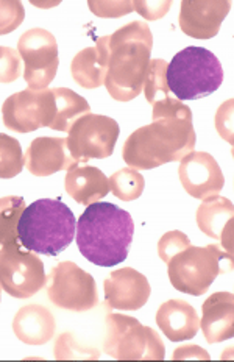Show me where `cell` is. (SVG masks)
Masks as SVG:
<instances>
[{
	"mask_svg": "<svg viewBox=\"0 0 234 362\" xmlns=\"http://www.w3.org/2000/svg\"><path fill=\"white\" fill-rule=\"evenodd\" d=\"M200 327L208 344H218L234 336V297L231 292H216L201 306Z\"/></svg>",
	"mask_w": 234,
	"mask_h": 362,
	"instance_id": "obj_17",
	"label": "cell"
},
{
	"mask_svg": "<svg viewBox=\"0 0 234 362\" xmlns=\"http://www.w3.org/2000/svg\"><path fill=\"white\" fill-rule=\"evenodd\" d=\"M105 303L119 311H138L150 298L147 278L131 267L115 270L103 283Z\"/></svg>",
	"mask_w": 234,
	"mask_h": 362,
	"instance_id": "obj_15",
	"label": "cell"
},
{
	"mask_svg": "<svg viewBox=\"0 0 234 362\" xmlns=\"http://www.w3.org/2000/svg\"><path fill=\"white\" fill-rule=\"evenodd\" d=\"M233 203L216 195L203 200L197 209V225L206 236L222 240L225 250L233 253Z\"/></svg>",
	"mask_w": 234,
	"mask_h": 362,
	"instance_id": "obj_20",
	"label": "cell"
},
{
	"mask_svg": "<svg viewBox=\"0 0 234 362\" xmlns=\"http://www.w3.org/2000/svg\"><path fill=\"white\" fill-rule=\"evenodd\" d=\"M25 208V200L16 195L0 199V245L18 243V223Z\"/></svg>",
	"mask_w": 234,
	"mask_h": 362,
	"instance_id": "obj_25",
	"label": "cell"
},
{
	"mask_svg": "<svg viewBox=\"0 0 234 362\" xmlns=\"http://www.w3.org/2000/svg\"><path fill=\"white\" fill-rule=\"evenodd\" d=\"M0 301H2V297H0Z\"/></svg>",
	"mask_w": 234,
	"mask_h": 362,
	"instance_id": "obj_35",
	"label": "cell"
},
{
	"mask_svg": "<svg viewBox=\"0 0 234 362\" xmlns=\"http://www.w3.org/2000/svg\"><path fill=\"white\" fill-rule=\"evenodd\" d=\"M110 191L115 197L124 202H133L139 199L144 192L146 181L144 177L136 169H120L108 178Z\"/></svg>",
	"mask_w": 234,
	"mask_h": 362,
	"instance_id": "obj_26",
	"label": "cell"
},
{
	"mask_svg": "<svg viewBox=\"0 0 234 362\" xmlns=\"http://www.w3.org/2000/svg\"><path fill=\"white\" fill-rule=\"evenodd\" d=\"M103 351L117 361H164L165 346L153 328L130 315L108 314Z\"/></svg>",
	"mask_w": 234,
	"mask_h": 362,
	"instance_id": "obj_7",
	"label": "cell"
},
{
	"mask_svg": "<svg viewBox=\"0 0 234 362\" xmlns=\"http://www.w3.org/2000/svg\"><path fill=\"white\" fill-rule=\"evenodd\" d=\"M172 2H133V8L147 21L161 19L170 10Z\"/></svg>",
	"mask_w": 234,
	"mask_h": 362,
	"instance_id": "obj_33",
	"label": "cell"
},
{
	"mask_svg": "<svg viewBox=\"0 0 234 362\" xmlns=\"http://www.w3.org/2000/svg\"><path fill=\"white\" fill-rule=\"evenodd\" d=\"M64 189L67 195L80 205L89 206L107 197L110 192V181L100 169L86 164H74L67 170Z\"/></svg>",
	"mask_w": 234,
	"mask_h": 362,
	"instance_id": "obj_19",
	"label": "cell"
},
{
	"mask_svg": "<svg viewBox=\"0 0 234 362\" xmlns=\"http://www.w3.org/2000/svg\"><path fill=\"white\" fill-rule=\"evenodd\" d=\"M22 64L18 50L0 45V83H13L21 77Z\"/></svg>",
	"mask_w": 234,
	"mask_h": 362,
	"instance_id": "obj_30",
	"label": "cell"
},
{
	"mask_svg": "<svg viewBox=\"0 0 234 362\" xmlns=\"http://www.w3.org/2000/svg\"><path fill=\"white\" fill-rule=\"evenodd\" d=\"M77 245L85 258L100 267H112L128 258L134 222L125 209L108 202H95L77 222Z\"/></svg>",
	"mask_w": 234,
	"mask_h": 362,
	"instance_id": "obj_2",
	"label": "cell"
},
{
	"mask_svg": "<svg viewBox=\"0 0 234 362\" xmlns=\"http://www.w3.org/2000/svg\"><path fill=\"white\" fill-rule=\"evenodd\" d=\"M156 323L163 334L172 342H185L197 336L200 317L185 300H169L156 313Z\"/></svg>",
	"mask_w": 234,
	"mask_h": 362,
	"instance_id": "obj_18",
	"label": "cell"
},
{
	"mask_svg": "<svg viewBox=\"0 0 234 362\" xmlns=\"http://www.w3.org/2000/svg\"><path fill=\"white\" fill-rule=\"evenodd\" d=\"M120 128L115 119L100 115H85L69 128L66 144L77 164L103 160L115 152Z\"/></svg>",
	"mask_w": 234,
	"mask_h": 362,
	"instance_id": "obj_9",
	"label": "cell"
},
{
	"mask_svg": "<svg viewBox=\"0 0 234 362\" xmlns=\"http://www.w3.org/2000/svg\"><path fill=\"white\" fill-rule=\"evenodd\" d=\"M57 329L55 317L42 305L22 306L13 319V331L21 342L44 345L50 342Z\"/></svg>",
	"mask_w": 234,
	"mask_h": 362,
	"instance_id": "obj_21",
	"label": "cell"
},
{
	"mask_svg": "<svg viewBox=\"0 0 234 362\" xmlns=\"http://www.w3.org/2000/svg\"><path fill=\"white\" fill-rule=\"evenodd\" d=\"M180 359H203V361H209V354L203 349L197 345H183L173 351V361H180Z\"/></svg>",
	"mask_w": 234,
	"mask_h": 362,
	"instance_id": "obj_34",
	"label": "cell"
},
{
	"mask_svg": "<svg viewBox=\"0 0 234 362\" xmlns=\"http://www.w3.org/2000/svg\"><path fill=\"white\" fill-rule=\"evenodd\" d=\"M165 71H168V62H164V59H150L144 90L147 102L153 105V120L177 116L178 112L183 115L187 110L186 105L170 94L168 80H165Z\"/></svg>",
	"mask_w": 234,
	"mask_h": 362,
	"instance_id": "obj_22",
	"label": "cell"
},
{
	"mask_svg": "<svg viewBox=\"0 0 234 362\" xmlns=\"http://www.w3.org/2000/svg\"><path fill=\"white\" fill-rule=\"evenodd\" d=\"M47 297L55 306L74 313H85L99 305L94 278L72 261L59 262L45 278Z\"/></svg>",
	"mask_w": 234,
	"mask_h": 362,
	"instance_id": "obj_8",
	"label": "cell"
},
{
	"mask_svg": "<svg viewBox=\"0 0 234 362\" xmlns=\"http://www.w3.org/2000/svg\"><path fill=\"white\" fill-rule=\"evenodd\" d=\"M178 177L185 191L194 199L206 200L221 194L225 177L214 156L206 152H191L181 160Z\"/></svg>",
	"mask_w": 234,
	"mask_h": 362,
	"instance_id": "obj_13",
	"label": "cell"
},
{
	"mask_svg": "<svg viewBox=\"0 0 234 362\" xmlns=\"http://www.w3.org/2000/svg\"><path fill=\"white\" fill-rule=\"evenodd\" d=\"M75 216L62 200L41 199L28 205L18 223L22 247L45 256H58L75 238Z\"/></svg>",
	"mask_w": 234,
	"mask_h": 362,
	"instance_id": "obj_4",
	"label": "cell"
},
{
	"mask_svg": "<svg viewBox=\"0 0 234 362\" xmlns=\"http://www.w3.org/2000/svg\"><path fill=\"white\" fill-rule=\"evenodd\" d=\"M165 80L177 100H197L222 86L223 69L211 50L186 47L168 63Z\"/></svg>",
	"mask_w": 234,
	"mask_h": 362,
	"instance_id": "obj_5",
	"label": "cell"
},
{
	"mask_svg": "<svg viewBox=\"0 0 234 362\" xmlns=\"http://www.w3.org/2000/svg\"><path fill=\"white\" fill-rule=\"evenodd\" d=\"M187 245H191V240L185 233H181L178 230L169 231L165 233L160 239V243H158V255H160V258L168 264L173 256L178 255L181 250H185Z\"/></svg>",
	"mask_w": 234,
	"mask_h": 362,
	"instance_id": "obj_31",
	"label": "cell"
},
{
	"mask_svg": "<svg viewBox=\"0 0 234 362\" xmlns=\"http://www.w3.org/2000/svg\"><path fill=\"white\" fill-rule=\"evenodd\" d=\"M195 141L192 117H163L128 136L122 158L131 169H156L183 160L194 152Z\"/></svg>",
	"mask_w": 234,
	"mask_h": 362,
	"instance_id": "obj_3",
	"label": "cell"
},
{
	"mask_svg": "<svg viewBox=\"0 0 234 362\" xmlns=\"http://www.w3.org/2000/svg\"><path fill=\"white\" fill-rule=\"evenodd\" d=\"M24 163L35 177H49L72 168L75 163L64 138H36L27 148Z\"/></svg>",
	"mask_w": 234,
	"mask_h": 362,
	"instance_id": "obj_16",
	"label": "cell"
},
{
	"mask_svg": "<svg viewBox=\"0 0 234 362\" xmlns=\"http://www.w3.org/2000/svg\"><path fill=\"white\" fill-rule=\"evenodd\" d=\"M18 52L24 59V78L32 90H42L57 77L59 58L55 36L44 28H32L19 37Z\"/></svg>",
	"mask_w": 234,
	"mask_h": 362,
	"instance_id": "obj_11",
	"label": "cell"
},
{
	"mask_svg": "<svg viewBox=\"0 0 234 362\" xmlns=\"http://www.w3.org/2000/svg\"><path fill=\"white\" fill-rule=\"evenodd\" d=\"M99 42L107 52V71L103 85L117 102H130L144 89L152 57L153 36L148 25L134 21L120 27Z\"/></svg>",
	"mask_w": 234,
	"mask_h": 362,
	"instance_id": "obj_1",
	"label": "cell"
},
{
	"mask_svg": "<svg viewBox=\"0 0 234 362\" xmlns=\"http://www.w3.org/2000/svg\"><path fill=\"white\" fill-rule=\"evenodd\" d=\"M44 262L22 244H6L0 248V286L14 298H30L45 284Z\"/></svg>",
	"mask_w": 234,
	"mask_h": 362,
	"instance_id": "obj_10",
	"label": "cell"
},
{
	"mask_svg": "<svg viewBox=\"0 0 234 362\" xmlns=\"http://www.w3.org/2000/svg\"><path fill=\"white\" fill-rule=\"evenodd\" d=\"M169 280L173 288L183 293L199 297L206 293L218 275L233 269V253L222 250L217 245L194 247L185 250L168 262Z\"/></svg>",
	"mask_w": 234,
	"mask_h": 362,
	"instance_id": "obj_6",
	"label": "cell"
},
{
	"mask_svg": "<svg viewBox=\"0 0 234 362\" xmlns=\"http://www.w3.org/2000/svg\"><path fill=\"white\" fill-rule=\"evenodd\" d=\"M55 103V117L52 124V130L57 132H69V128L77 120L89 115L90 107L86 99H83L75 90L69 88H54L52 89Z\"/></svg>",
	"mask_w": 234,
	"mask_h": 362,
	"instance_id": "obj_24",
	"label": "cell"
},
{
	"mask_svg": "<svg viewBox=\"0 0 234 362\" xmlns=\"http://www.w3.org/2000/svg\"><path fill=\"white\" fill-rule=\"evenodd\" d=\"M107 71V52L97 41L94 47H86L74 57L71 74L74 80L85 89H95L103 85Z\"/></svg>",
	"mask_w": 234,
	"mask_h": 362,
	"instance_id": "obj_23",
	"label": "cell"
},
{
	"mask_svg": "<svg viewBox=\"0 0 234 362\" xmlns=\"http://www.w3.org/2000/svg\"><path fill=\"white\" fill-rule=\"evenodd\" d=\"M100 353L93 346H85L77 342L71 333H64L57 339L55 345V359L66 361V359H99Z\"/></svg>",
	"mask_w": 234,
	"mask_h": 362,
	"instance_id": "obj_28",
	"label": "cell"
},
{
	"mask_svg": "<svg viewBox=\"0 0 234 362\" xmlns=\"http://www.w3.org/2000/svg\"><path fill=\"white\" fill-rule=\"evenodd\" d=\"M90 11L100 18H120L131 13L133 2H88Z\"/></svg>",
	"mask_w": 234,
	"mask_h": 362,
	"instance_id": "obj_32",
	"label": "cell"
},
{
	"mask_svg": "<svg viewBox=\"0 0 234 362\" xmlns=\"http://www.w3.org/2000/svg\"><path fill=\"white\" fill-rule=\"evenodd\" d=\"M25 19V10L22 2L16 0H0V35L14 32Z\"/></svg>",
	"mask_w": 234,
	"mask_h": 362,
	"instance_id": "obj_29",
	"label": "cell"
},
{
	"mask_svg": "<svg viewBox=\"0 0 234 362\" xmlns=\"http://www.w3.org/2000/svg\"><path fill=\"white\" fill-rule=\"evenodd\" d=\"M24 155L18 139L0 133V178L8 180L19 175L24 169Z\"/></svg>",
	"mask_w": 234,
	"mask_h": 362,
	"instance_id": "obj_27",
	"label": "cell"
},
{
	"mask_svg": "<svg viewBox=\"0 0 234 362\" xmlns=\"http://www.w3.org/2000/svg\"><path fill=\"white\" fill-rule=\"evenodd\" d=\"M230 10L228 0H183L178 19L181 32L195 40H211L218 33Z\"/></svg>",
	"mask_w": 234,
	"mask_h": 362,
	"instance_id": "obj_14",
	"label": "cell"
},
{
	"mask_svg": "<svg viewBox=\"0 0 234 362\" xmlns=\"http://www.w3.org/2000/svg\"><path fill=\"white\" fill-rule=\"evenodd\" d=\"M2 116L5 127L18 133H32L37 128L52 127L55 117L52 89H27L10 95L2 107Z\"/></svg>",
	"mask_w": 234,
	"mask_h": 362,
	"instance_id": "obj_12",
	"label": "cell"
}]
</instances>
